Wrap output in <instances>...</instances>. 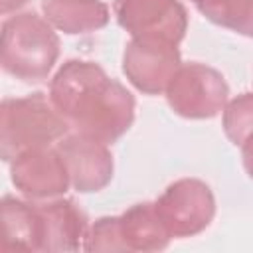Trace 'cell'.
<instances>
[{
  "mask_svg": "<svg viewBox=\"0 0 253 253\" xmlns=\"http://www.w3.org/2000/svg\"><path fill=\"white\" fill-rule=\"evenodd\" d=\"M49 99L69 126L107 144L119 140L134 121L132 93L95 61H65L51 77Z\"/></svg>",
  "mask_w": 253,
  "mask_h": 253,
  "instance_id": "obj_1",
  "label": "cell"
},
{
  "mask_svg": "<svg viewBox=\"0 0 253 253\" xmlns=\"http://www.w3.org/2000/svg\"><path fill=\"white\" fill-rule=\"evenodd\" d=\"M59 57L55 28L36 12L10 16L2 24V69L22 81H42Z\"/></svg>",
  "mask_w": 253,
  "mask_h": 253,
  "instance_id": "obj_2",
  "label": "cell"
},
{
  "mask_svg": "<svg viewBox=\"0 0 253 253\" xmlns=\"http://www.w3.org/2000/svg\"><path fill=\"white\" fill-rule=\"evenodd\" d=\"M69 128L43 93L4 99L0 105V156L10 162L24 150L59 142Z\"/></svg>",
  "mask_w": 253,
  "mask_h": 253,
  "instance_id": "obj_3",
  "label": "cell"
},
{
  "mask_svg": "<svg viewBox=\"0 0 253 253\" xmlns=\"http://www.w3.org/2000/svg\"><path fill=\"white\" fill-rule=\"evenodd\" d=\"M164 93L176 115L184 119H211L223 111L229 87L217 69L190 61L178 67Z\"/></svg>",
  "mask_w": 253,
  "mask_h": 253,
  "instance_id": "obj_4",
  "label": "cell"
},
{
  "mask_svg": "<svg viewBox=\"0 0 253 253\" xmlns=\"http://www.w3.org/2000/svg\"><path fill=\"white\" fill-rule=\"evenodd\" d=\"M154 206L172 237L198 235L215 215L213 192L204 180L198 178H180L172 182Z\"/></svg>",
  "mask_w": 253,
  "mask_h": 253,
  "instance_id": "obj_5",
  "label": "cell"
},
{
  "mask_svg": "<svg viewBox=\"0 0 253 253\" xmlns=\"http://www.w3.org/2000/svg\"><path fill=\"white\" fill-rule=\"evenodd\" d=\"M113 14L130 38H154L178 45L188 30V12L180 0H115Z\"/></svg>",
  "mask_w": 253,
  "mask_h": 253,
  "instance_id": "obj_6",
  "label": "cell"
},
{
  "mask_svg": "<svg viewBox=\"0 0 253 253\" xmlns=\"http://www.w3.org/2000/svg\"><path fill=\"white\" fill-rule=\"evenodd\" d=\"M182 65L178 45L154 38H130L123 53V73L144 95H160Z\"/></svg>",
  "mask_w": 253,
  "mask_h": 253,
  "instance_id": "obj_7",
  "label": "cell"
},
{
  "mask_svg": "<svg viewBox=\"0 0 253 253\" xmlns=\"http://www.w3.org/2000/svg\"><path fill=\"white\" fill-rule=\"evenodd\" d=\"M55 150L63 158L71 186L77 192H101L113 180L115 162L107 142L75 130L55 142Z\"/></svg>",
  "mask_w": 253,
  "mask_h": 253,
  "instance_id": "obj_8",
  "label": "cell"
},
{
  "mask_svg": "<svg viewBox=\"0 0 253 253\" xmlns=\"http://www.w3.org/2000/svg\"><path fill=\"white\" fill-rule=\"evenodd\" d=\"M10 180L30 200H53L71 186L63 158L49 146L24 150L10 160Z\"/></svg>",
  "mask_w": 253,
  "mask_h": 253,
  "instance_id": "obj_9",
  "label": "cell"
},
{
  "mask_svg": "<svg viewBox=\"0 0 253 253\" xmlns=\"http://www.w3.org/2000/svg\"><path fill=\"white\" fill-rule=\"evenodd\" d=\"M42 221V251H79L89 229L83 210L65 198L38 204Z\"/></svg>",
  "mask_w": 253,
  "mask_h": 253,
  "instance_id": "obj_10",
  "label": "cell"
},
{
  "mask_svg": "<svg viewBox=\"0 0 253 253\" xmlns=\"http://www.w3.org/2000/svg\"><path fill=\"white\" fill-rule=\"evenodd\" d=\"M2 211V249L4 251H42V221L38 204L4 196Z\"/></svg>",
  "mask_w": 253,
  "mask_h": 253,
  "instance_id": "obj_11",
  "label": "cell"
},
{
  "mask_svg": "<svg viewBox=\"0 0 253 253\" xmlns=\"http://www.w3.org/2000/svg\"><path fill=\"white\" fill-rule=\"evenodd\" d=\"M121 235L126 251H160L166 249L172 233L156 211L154 202H140L119 215Z\"/></svg>",
  "mask_w": 253,
  "mask_h": 253,
  "instance_id": "obj_12",
  "label": "cell"
},
{
  "mask_svg": "<svg viewBox=\"0 0 253 253\" xmlns=\"http://www.w3.org/2000/svg\"><path fill=\"white\" fill-rule=\"evenodd\" d=\"M43 18L67 36L91 34L105 28L111 20L103 0H43Z\"/></svg>",
  "mask_w": 253,
  "mask_h": 253,
  "instance_id": "obj_13",
  "label": "cell"
},
{
  "mask_svg": "<svg viewBox=\"0 0 253 253\" xmlns=\"http://www.w3.org/2000/svg\"><path fill=\"white\" fill-rule=\"evenodd\" d=\"M221 126L225 136L235 146H241V142L253 132V93H241L225 103Z\"/></svg>",
  "mask_w": 253,
  "mask_h": 253,
  "instance_id": "obj_14",
  "label": "cell"
},
{
  "mask_svg": "<svg viewBox=\"0 0 253 253\" xmlns=\"http://www.w3.org/2000/svg\"><path fill=\"white\" fill-rule=\"evenodd\" d=\"M83 249L85 251H126V245L121 235L119 215H105L95 219V223H91L87 229Z\"/></svg>",
  "mask_w": 253,
  "mask_h": 253,
  "instance_id": "obj_15",
  "label": "cell"
},
{
  "mask_svg": "<svg viewBox=\"0 0 253 253\" xmlns=\"http://www.w3.org/2000/svg\"><path fill=\"white\" fill-rule=\"evenodd\" d=\"M215 24L253 38V0H221Z\"/></svg>",
  "mask_w": 253,
  "mask_h": 253,
  "instance_id": "obj_16",
  "label": "cell"
},
{
  "mask_svg": "<svg viewBox=\"0 0 253 253\" xmlns=\"http://www.w3.org/2000/svg\"><path fill=\"white\" fill-rule=\"evenodd\" d=\"M208 20H211L215 24V18H217V12H219V6H221V0H190Z\"/></svg>",
  "mask_w": 253,
  "mask_h": 253,
  "instance_id": "obj_17",
  "label": "cell"
},
{
  "mask_svg": "<svg viewBox=\"0 0 253 253\" xmlns=\"http://www.w3.org/2000/svg\"><path fill=\"white\" fill-rule=\"evenodd\" d=\"M241 160L247 176L253 180V132L241 142Z\"/></svg>",
  "mask_w": 253,
  "mask_h": 253,
  "instance_id": "obj_18",
  "label": "cell"
},
{
  "mask_svg": "<svg viewBox=\"0 0 253 253\" xmlns=\"http://www.w3.org/2000/svg\"><path fill=\"white\" fill-rule=\"evenodd\" d=\"M30 0H0V12L4 16H8L10 12H16L20 10L22 6H26Z\"/></svg>",
  "mask_w": 253,
  "mask_h": 253,
  "instance_id": "obj_19",
  "label": "cell"
}]
</instances>
